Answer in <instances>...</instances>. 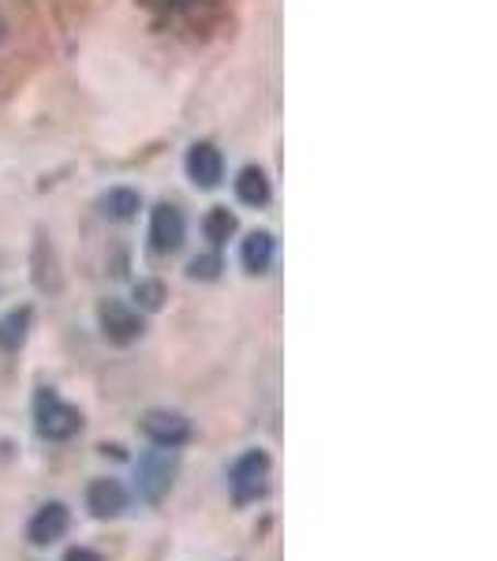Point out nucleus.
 <instances>
[{
    "label": "nucleus",
    "instance_id": "aec40b11",
    "mask_svg": "<svg viewBox=\"0 0 497 561\" xmlns=\"http://www.w3.org/2000/svg\"><path fill=\"white\" fill-rule=\"evenodd\" d=\"M4 38H8V26H4V20H0V45H4Z\"/></svg>",
    "mask_w": 497,
    "mask_h": 561
},
{
    "label": "nucleus",
    "instance_id": "20e7f679",
    "mask_svg": "<svg viewBox=\"0 0 497 561\" xmlns=\"http://www.w3.org/2000/svg\"><path fill=\"white\" fill-rule=\"evenodd\" d=\"M97 325H102V337L116 348H128L142 337V314L128 307L124 300H102L97 307Z\"/></svg>",
    "mask_w": 497,
    "mask_h": 561
},
{
    "label": "nucleus",
    "instance_id": "6ab92c4d",
    "mask_svg": "<svg viewBox=\"0 0 497 561\" xmlns=\"http://www.w3.org/2000/svg\"><path fill=\"white\" fill-rule=\"evenodd\" d=\"M65 561H105L97 550H90V547H71L68 554H65Z\"/></svg>",
    "mask_w": 497,
    "mask_h": 561
},
{
    "label": "nucleus",
    "instance_id": "9d476101",
    "mask_svg": "<svg viewBox=\"0 0 497 561\" xmlns=\"http://www.w3.org/2000/svg\"><path fill=\"white\" fill-rule=\"evenodd\" d=\"M31 266H34V285L42 288V293H60V262H57V251H53V243L45 240V232H38V240H34V255H31Z\"/></svg>",
    "mask_w": 497,
    "mask_h": 561
},
{
    "label": "nucleus",
    "instance_id": "39448f33",
    "mask_svg": "<svg viewBox=\"0 0 497 561\" xmlns=\"http://www.w3.org/2000/svg\"><path fill=\"white\" fill-rule=\"evenodd\" d=\"M139 427L153 442V446H161V449H180V446H187V442H192V420H187V415H180V412H169V409L147 412L139 420Z\"/></svg>",
    "mask_w": 497,
    "mask_h": 561
},
{
    "label": "nucleus",
    "instance_id": "7ed1b4c3",
    "mask_svg": "<svg viewBox=\"0 0 497 561\" xmlns=\"http://www.w3.org/2000/svg\"><path fill=\"white\" fill-rule=\"evenodd\" d=\"M269 486V454L266 449H247L232 460L229 468V491H232V502L236 505H251L266 494Z\"/></svg>",
    "mask_w": 497,
    "mask_h": 561
},
{
    "label": "nucleus",
    "instance_id": "dca6fc26",
    "mask_svg": "<svg viewBox=\"0 0 497 561\" xmlns=\"http://www.w3.org/2000/svg\"><path fill=\"white\" fill-rule=\"evenodd\" d=\"M161 304H165V285H161V280H139V285H135V307H139V311L153 314V311H161Z\"/></svg>",
    "mask_w": 497,
    "mask_h": 561
},
{
    "label": "nucleus",
    "instance_id": "0eeeda50",
    "mask_svg": "<svg viewBox=\"0 0 497 561\" xmlns=\"http://www.w3.org/2000/svg\"><path fill=\"white\" fill-rule=\"evenodd\" d=\"M86 510L94 520H116L124 510H128V491H124L120 479L102 476V479H90L86 486Z\"/></svg>",
    "mask_w": 497,
    "mask_h": 561
},
{
    "label": "nucleus",
    "instance_id": "f8f14e48",
    "mask_svg": "<svg viewBox=\"0 0 497 561\" xmlns=\"http://www.w3.org/2000/svg\"><path fill=\"white\" fill-rule=\"evenodd\" d=\"M240 262H243V270H247V274H266L269 262H274V237H269L266 229L251 232V237L243 240V248H240Z\"/></svg>",
    "mask_w": 497,
    "mask_h": 561
},
{
    "label": "nucleus",
    "instance_id": "423d86ee",
    "mask_svg": "<svg viewBox=\"0 0 497 561\" xmlns=\"http://www.w3.org/2000/svg\"><path fill=\"white\" fill-rule=\"evenodd\" d=\"M71 528V510L65 502H45L38 513L26 524V539L31 547H53L57 539H65Z\"/></svg>",
    "mask_w": 497,
    "mask_h": 561
},
{
    "label": "nucleus",
    "instance_id": "f3484780",
    "mask_svg": "<svg viewBox=\"0 0 497 561\" xmlns=\"http://www.w3.org/2000/svg\"><path fill=\"white\" fill-rule=\"evenodd\" d=\"M221 259L217 255H198V259H192V266H187V277L192 280H217L221 277Z\"/></svg>",
    "mask_w": 497,
    "mask_h": 561
},
{
    "label": "nucleus",
    "instance_id": "1a4fd4ad",
    "mask_svg": "<svg viewBox=\"0 0 497 561\" xmlns=\"http://www.w3.org/2000/svg\"><path fill=\"white\" fill-rule=\"evenodd\" d=\"M187 176L195 180L198 187H217L224 176V158L213 142H195L187 150Z\"/></svg>",
    "mask_w": 497,
    "mask_h": 561
},
{
    "label": "nucleus",
    "instance_id": "6e6552de",
    "mask_svg": "<svg viewBox=\"0 0 497 561\" xmlns=\"http://www.w3.org/2000/svg\"><path fill=\"white\" fill-rule=\"evenodd\" d=\"M184 243V214L173 203H158L150 210V248L158 255H173Z\"/></svg>",
    "mask_w": 497,
    "mask_h": 561
},
{
    "label": "nucleus",
    "instance_id": "4468645a",
    "mask_svg": "<svg viewBox=\"0 0 497 561\" xmlns=\"http://www.w3.org/2000/svg\"><path fill=\"white\" fill-rule=\"evenodd\" d=\"M142 198L139 192H131V187H113L105 198H102V214L113 217V221H131L135 214H139Z\"/></svg>",
    "mask_w": 497,
    "mask_h": 561
},
{
    "label": "nucleus",
    "instance_id": "ddd939ff",
    "mask_svg": "<svg viewBox=\"0 0 497 561\" xmlns=\"http://www.w3.org/2000/svg\"><path fill=\"white\" fill-rule=\"evenodd\" d=\"M236 195H240L243 206H255V210H258V206H266L269 203V176H266V169H258V165L240 169Z\"/></svg>",
    "mask_w": 497,
    "mask_h": 561
},
{
    "label": "nucleus",
    "instance_id": "f257e3e1",
    "mask_svg": "<svg viewBox=\"0 0 497 561\" xmlns=\"http://www.w3.org/2000/svg\"><path fill=\"white\" fill-rule=\"evenodd\" d=\"M34 431H38L45 442H71L83 431V412H79L76 404H68L57 389L42 386L38 393H34Z\"/></svg>",
    "mask_w": 497,
    "mask_h": 561
},
{
    "label": "nucleus",
    "instance_id": "9b49d317",
    "mask_svg": "<svg viewBox=\"0 0 497 561\" xmlns=\"http://www.w3.org/2000/svg\"><path fill=\"white\" fill-rule=\"evenodd\" d=\"M34 311L31 307H15V311L0 314V352H20L31 337Z\"/></svg>",
    "mask_w": 497,
    "mask_h": 561
},
{
    "label": "nucleus",
    "instance_id": "2eb2a0df",
    "mask_svg": "<svg viewBox=\"0 0 497 561\" xmlns=\"http://www.w3.org/2000/svg\"><path fill=\"white\" fill-rule=\"evenodd\" d=\"M203 232H206V240H210L213 248H221V243H229L232 237H236V214H232L229 206H213V210L206 214V221H203Z\"/></svg>",
    "mask_w": 497,
    "mask_h": 561
},
{
    "label": "nucleus",
    "instance_id": "a211bd4d",
    "mask_svg": "<svg viewBox=\"0 0 497 561\" xmlns=\"http://www.w3.org/2000/svg\"><path fill=\"white\" fill-rule=\"evenodd\" d=\"M142 4L158 8V12H184V8H192L195 0H142Z\"/></svg>",
    "mask_w": 497,
    "mask_h": 561
},
{
    "label": "nucleus",
    "instance_id": "f03ea898",
    "mask_svg": "<svg viewBox=\"0 0 497 561\" xmlns=\"http://www.w3.org/2000/svg\"><path fill=\"white\" fill-rule=\"evenodd\" d=\"M176 472H180L176 449H161V446L150 449V454H142L139 465H135V491H139L142 502L158 505L161 497L173 491Z\"/></svg>",
    "mask_w": 497,
    "mask_h": 561
}]
</instances>
